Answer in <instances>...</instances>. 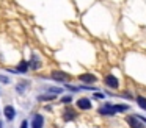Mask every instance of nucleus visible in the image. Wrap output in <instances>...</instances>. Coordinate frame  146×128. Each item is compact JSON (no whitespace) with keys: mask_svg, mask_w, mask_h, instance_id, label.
I'll return each instance as SVG.
<instances>
[{"mask_svg":"<svg viewBox=\"0 0 146 128\" xmlns=\"http://www.w3.org/2000/svg\"><path fill=\"white\" fill-rule=\"evenodd\" d=\"M98 112L104 117H113L116 114V109H115V103H102L98 108Z\"/></svg>","mask_w":146,"mask_h":128,"instance_id":"1","label":"nucleus"},{"mask_svg":"<svg viewBox=\"0 0 146 128\" xmlns=\"http://www.w3.org/2000/svg\"><path fill=\"white\" fill-rule=\"evenodd\" d=\"M77 117H79V112H77L72 106H69V105L64 106L63 112H61V119H63V122H74Z\"/></svg>","mask_w":146,"mask_h":128,"instance_id":"2","label":"nucleus"},{"mask_svg":"<svg viewBox=\"0 0 146 128\" xmlns=\"http://www.w3.org/2000/svg\"><path fill=\"white\" fill-rule=\"evenodd\" d=\"M126 123L129 125L130 128H143V120H141V116H135V114H130L126 117Z\"/></svg>","mask_w":146,"mask_h":128,"instance_id":"3","label":"nucleus"},{"mask_svg":"<svg viewBox=\"0 0 146 128\" xmlns=\"http://www.w3.org/2000/svg\"><path fill=\"white\" fill-rule=\"evenodd\" d=\"M102 81H104V84L107 87H110V89H118V87H119V80L111 74H107Z\"/></svg>","mask_w":146,"mask_h":128,"instance_id":"4","label":"nucleus"},{"mask_svg":"<svg viewBox=\"0 0 146 128\" xmlns=\"http://www.w3.org/2000/svg\"><path fill=\"white\" fill-rule=\"evenodd\" d=\"M76 105H77V109H80V111H90L93 108V103L88 97H80Z\"/></svg>","mask_w":146,"mask_h":128,"instance_id":"5","label":"nucleus"},{"mask_svg":"<svg viewBox=\"0 0 146 128\" xmlns=\"http://www.w3.org/2000/svg\"><path fill=\"white\" fill-rule=\"evenodd\" d=\"M46 123V119L42 114H35L32 117V122H30V127L32 128H44Z\"/></svg>","mask_w":146,"mask_h":128,"instance_id":"6","label":"nucleus"},{"mask_svg":"<svg viewBox=\"0 0 146 128\" xmlns=\"http://www.w3.org/2000/svg\"><path fill=\"white\" fill-rule=\"evenodd\" d=\"M50 77L54 78L55 81H69L71 80V75L66 74V72H61V70H54L50 74Z\"/></svg>","mask_w":146,"mask_h":128,"instance_id":"7","label":"nucleus"},{"mask_svg":"<svg viewBox=\"0 0 146 128\" xmlns=\"http://www.w3.org/2000/svg\"><path fill=\"white\" fill-rule=\"evenodd\" d=\"M3 116L8 122H11L14 117H16V109H14L13 105H5L3 106Z\"/></svg>","mask_w":146,"mask_h":128,"instance_id":"8","label":"nucleus"},{"mask_svg":"<svg viewBox=\"0 0 146 128\" xmlns=\"http://www.w3.org/2000/svg\"><path fill=\"white\" fill-rule=\"evenodd\" d=\"M79 81L80 83H86V84H94L98 81V77L94 74H82L79 75Z\"/></svg>","mask_w":146,"mask_h":128,"instance_id":"9","label":"nucleus"},{"mask_svg":"<svg viewBox=\"0 0 146 128\" xmlns=\"http://www.w3.org/2000/svg\"><path fill=\"white\" fill-rule=\"evenodd\" d=\"M29 69H30V62L29 61H21L19 64H17V67L14 69V72H19V74H25V72H29Z\"/></svg>","mask_w":146,"mask_h":128,"instance_id":"10","label":"nucleus"},{"mask_svg":"<svg viewBox=\"0 0 146 128\" xmlns=\"http://www.w3.org/2000/svg\"><path fill=\"white\" fill-rule=\"evenodd\" d=\"M41 67V62H39L38 55H32V59H30V69L32 70H38Z\"/></svg>","mask_w":146,"mask_h":128,"instance_id":"11","label":"nucleus"},{"mask_svg":"<svg viewBox=\"0 0 146 128\" xmlns=\"http://www.w3.org/2000/svg\"><path fill=\"white\" fill-rule=\"evenodd\" d=\"M137 105L140 106V109H145L146 111V97H143V95H137Z\"/></svg>","mask_w":146,"mask_h":128,"instance_id":"12","label":"nucleus"},{"mask_svg":"<svg viewBox=\"0 0 146 128\" xmlns=\"http://www.w3.org/2000/svg\"><path fill=\"white\" fill-rule=\"evenodd\" d=\"M57 98V94H50V95H38V102H52Z\"/></svg>","mask_w":146,"mask_h":128,"instance_id":"13","label":"nucleus"},{"mask_svg":"<svg viewBox=\"0 0 146 128\" xmlns=\"http://www.w3.org/2000/svg\"><path fill=\"white\" fill-rule=\"evenodd\" d=\"M115 109L116 112H126L129 111V105H115Z\"/></svg>","mask_w":146,"mask_h":128,"instance_id":"14","label":"nucleus"},{"mask_svg":"<svg viewBox=\"0 0 146 128\" xmlns=\"http://www.w3.org/2000/svg\"><path fill=\"white\" fill-rule=\"evenodd\" d=\"M71 102H72V97H71V95H64V97H61V103H64V105H69Z\"/></svg>","mask_w":146,"mask_h":128,"instance_id":"15","label":"nucleus"},{"mask_svg":"<svg viewBox=\"0 0 146 128\" xmlns=\"http://www.w3.org/2000/svg\"><path fill=\"white\" fill-rule=\"evenodd\" d=\"M0 81H2L3 84H8V83H10V78H8V77H3V75H0Z\"/></svg>","mask_w":146,"mask_h":128,"instance_id":"16","label":"nucleus"},{"mask_svg":"<svg viewBox=\"0 0 146 128\" xmlns=\"http://www.w3.org/2000/svg\"><path fill=\"white\" fill-rule=\"evenodd\" d=\"M21 128H29V120H22V123H21Z\"/></svg>","mask_w":146,"mask_h":128,"instance_id":"17","label":"nucleus"},{"mask_svg":"<svg viewBox=\"0 0 146 128\" xmlns=\"http://www.w3.org/2000/svg\"><path fill=\"white\" fill-rule=\"evenodd\" d=\"M94 97H96V98H104V95H102V94H94Z\"/></svg>","mask_w":146,"mask_h":128,"instance_id":"18","label":"nucleus"},{"mask_svg":"<svg viewBox=\"0 0 146 128\" xmlns=\"http://www.w3.org/2000/svg\"><path fill=\"white\" fill-rule=\"evenodd\" d=\"M0 128H2V120H0Z\"/></svg>","mask_w":146,"mask_h":128,"instance_id":"19","label":"nucleus"}]
</instances>
